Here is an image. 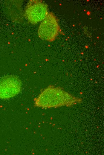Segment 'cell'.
I'll use <instances>...</instances> for the list:
<instances>
[{"mask_svg":"<svg viewBox=\"0 0 104 155\" xmlns=\"http://www.w3.org/2000/svg\"><path fill=\"white\" fill-rule=\"evenodd\" d=\"M81 100L65 92L61 88L49 86L43 89L34 100L35 106L50 108L62 106H71L81 102Z\"/></svg>","mask_w":104,"mask_h":155,"instance_id":"1","label":"cell"},{"mask_svg":"<svg viewBox=\"0 0 104 155\" xmlns=\"http://www.w3.org/2000/svg\"><path fill=\"white\" fill-rule=\"evenodd\" d=\"M48 13L46 4L39 0H30L24 9L23 15L28 23L35 24L43 21Z\"/></svg>","mask_w":104,"mask_h":155,"instance_id":"2","label":"cell"},{"mask_svg":"<svg viewBox=\"0 0 104 155\" xmlns=\"http://www.w3.org/2000/svg\"><path fill=\"white\" fill-rule=\"evenodd\" d=\"M59 30L57 18L53 13L49 12L40 24L38 34L41 39L52 41L55 39Z\"/></svg>","mask_w":104,"mask_h":155,"instance_id":"3","label":"cell"},{"mask_svg":"<svg viewBox=\"0 0 104 155\" xmlns=\"http://www.w3.org/2000/svg\"><path fill=\"white\" fill-rule=\"evenodd\" d=\"M22 82L17 76L7 75L0 78V99L13 97L20 91Z\"/></svg>","mask_w":104,"mask_h":155,"instance_id":"4","label":"cell"}]
</instances>
